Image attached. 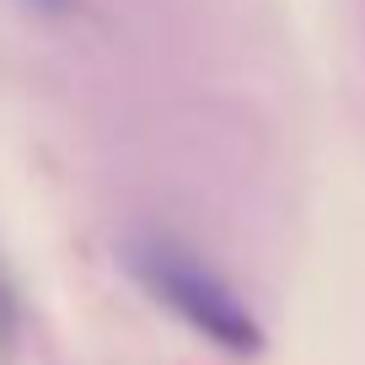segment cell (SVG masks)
Returning <instances> with one entry per match:
<instances>
[{"label":"cell","mask_w":365,"mask_h":365,"mask_svg":"<svg viewBox=\"0 0 365 365\" xmlns=\"http://www.w3.org/2000/svg\"><path fill=\"white\" fill-rule=\"evenodd\" d=\"M124 269L135 274V285L145 290L156 307H167L182 328H194L205 344L226 354H258L263 349V322L247 307L237 285L220 269H210L194 247H182L172 237H129L124 242Z\"/></svg>","instance_id":"obj_1"}]
</instances>
